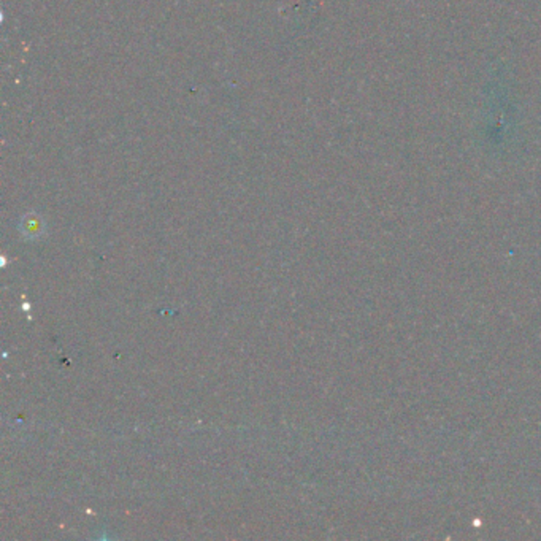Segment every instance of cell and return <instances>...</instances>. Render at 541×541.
Returning <instances> with one entry per match:
<instances>
[{
	"label": "cell",
	"instance_id": "1",
	"mask_svg": "<svg viewBox=\"0 0 541 541\" xmlns=\"http://www.w3.org/2000/svg\"><path fill=\"white\" fill-rule=\"evenodd\" d=\"M19 230L27 240H37L45 234V223L37 214H27L19 224Z\"/></svg>",
	"mask_w": 541,
	"mask_h": 541
}]
</instances>
